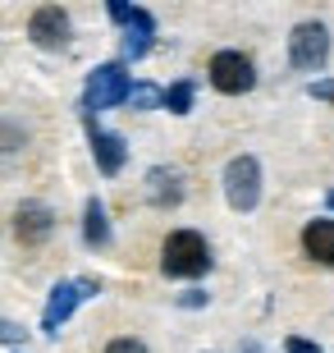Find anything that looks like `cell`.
Segmentation results:
<instances>
[{
    "label": "cell",
    "mask_w": 334,
    "mask_h": 353,
    "mask_svg": "<svg viewBox=\"0 0 334 353\" xmlns=\"http://www.w3.org/2000/svg\"><path fill=\"white\" fill-rule=\"evenodd\" d=\"M211 243H206L197 230H174V234L160 243V271L169 280H197V275L211 271Z\"/></svg>",
    "instance_id": "cell-1"
},
{
    "label": "cell",
    "mask_w": 334,
    "mask_h": 353,
    "mask_svg": "<svg viewBox=\"0 0 334 353\" xmlns=\"http://www.w3.org/2000/svg\"><path fill=\"white\" fill-rule=\"evenodd\" d=\"M133 97V79L124 60H110V65H96L87 74V88H83V115H96V110H110V105H124Z\"/></svg>",
    "instance_id": "cell-2"
},
{
    "label": "cell",
    "mask_w": 334,
    "mask_h": 353,
    "mask_svg": "<svg viewBox=\"0 0 334 353\" xmlns=\"http://www.w3.org/2000/svg\"><path fill=\"white\" fill-rule=\"evenodd\" d=\"M101 294V280L96 275H78V280H60V285L51 289V299H46V312H41V335H60V326H65L69 316L78 312V303H87Z\"/></svg>",
    "instance_id": "cell-3"
},
{
    "label": "cell",
    "mask_w": 334,
    "mask_h": 353,
    "mask_svg": "<svg viewBox=\"0 0 334 353\" xmlns=\"http://www.w3.org/2000/svg\"><path fill=\"white\" fill-rule=\"evenodd\" d=\"M206 79H211L216 92H225V97H243V92L257 88V65L243 51H216L211 65H206Z\"/></svg>",
    "instance_id": "cell-4"
},
{
    "label": "cell",
    "mask_w": 334,
    "mask_h": 353,
    "mask_svg": "<svg viewBox=\"0 0 334 353\" xmlns=\"http://www.w3.org/2000/svg\"><path fill=\"white\" fill-rule=\"evenodd\" d=\"M225 197L233 211H257L261 202V161L257 157H233L225 165Z\"/></svg>",
    "instance_id": "cell-5"
},
{
    "label": "cell",
    "mask_w": 334,
    "mask_h": 353,
    "mask_svg": "<svg viewBox=\"0 0 334 353\" xmlns=\"http://www.w3.org/2000/svg\"><path fill=\"white\" fill-rule=\"evenodd\" d=\"M330 60V28L307 19L289 32V65L293 69H325Z\"/></svg>",
    "instance_id": "cell-6"
},
{
    "label": "cell",
    "mask_w": 334,
    "mask_h": 353,
    "mask_svg": "<svg viewBox=\"0 0 334 353\" xmlns=\"http://www.w3.org/2000/svg\"><path fill=\"white\" fill-rule=\"evenodd\" d=\"M28 37H32V46H41V51H65L69 37H74V23H69V14L60 10V5H41V10H32V19H28Z\"/></svg>",
    "instance_id": "cell-7"
},
{
    "label": "cell",
    "mask_w": 334,
    "mask_h": 353,
    "mask_svg": "<svg viewBox=\"0 0 334 353\" xmlns=\"http://www.w3.org/2000/svg\"><path fill=\"white\" fill-rule=\"evenodd\" d=\"M83 124H87V143H92V161H96V170H101L105 179H115V174L124 170V161H129V143H124L119 133L101 129L96 115H83Z\"/></svg>",
    "instance_id": "cell-8"
},
{
    "label": "cell",
    "mask_w": 334,
    "mask_h": 353,
    "mask_svg": "<svg viewBox=\"0 0 334 353\" xmlns=\"http://www.w3.org/2000/svg\"><path fill=\"white\" fill-rule=\"evenodd\" d=\"M55 234V211L46 202H23V207L14 211V239L28 243V248H37L46 239Z\"/></svg>",
    "instance_id": "cell-9"
},
{
    "label": "cell",
    "mask_w": 334,
    "mask_h": 353,
    "mask_svg": "<svg viewBox=\"0 0 334 353\" xmlns=\"http://www.w3.org/2000/svg\"><path fill=\"white\" fill-rule=\"evenodd\" d=\"M152 46H156V19L152 10L133 5L129 23H124V60H142V55H152Z\"/></svg>",
    "instance_id": "cell-10"
},
{
    "label": "cell",
    "mask_w": 334,
    "mask_h": 353,
    "mask_svg": "<svg viewBox=\"0 0 334 353\" xmlns=\"http://www.w3.org/2000/svg\"><path fill=\"white\" fill-rule=\"evenodd\" d=\"M147 202L160 207V211L179 207L183 202V174L169 170V165H152V170H147Z\"/></svg>",
    "instance_id": "cell-11"
},
{
    "label": "cell",
    "mask_w": 334,
    "mask_h": 353,
    "mask_svg": "<svg viewBox=\"0 0 334 353\" xmlns=\"http://www.w3.org/2000/svg\"><path fill=\"white\" fill-rule=\"evenodd\" d=\"M302 248H307L311 262L334 266V221H311L302 230Z\"/></svg>",
    "instance_id": "cell-12"
},
{
    "label": "cell",
    "mask_w": 334,
    "mask_h": 353,
    "mask_svg": "<svg viewBox=\"0 0 334 353\" xmlns=\"http://www.w3.org/2000/svg\"><path fill=\"white\" fill-rule=\"evenodd\" d=\"M83 243L87 248H105L110 243V221H105L101 197H87V207H83Z\"/></svg>",
    "instance_id": "cell-13"
},
{
    "label": "cell",
    "mask_w": 334,
    "mask_h": 353,
    "mask_svg": "<svg viewBox=\"0 0 334 353\" xmlns=\"http://www.w3.org/2000/svg\"><path fill=\"white\" fill-rule=\"evenodd\" d=\"M193 97H197V83L179 79L174 88H165V110L169 115H188V110H193Z\"/></svg>",
    "instance_id": "cell-14"
},
{
    "label": "cell",
    "mask_w": 334,
    "mask_h": 353,
    "mask_svg": "<svg viewBox=\"0 0 334 353\" xmlns=\"http://www.w3.org/2000/svg\"><path fill=\"white\" fill-rule=\"evenodd\" d=\"M133 110H152V105H165V92L156 83H133V97H129Z\"/></svg>",
    "instance_id": "cell-15"
},
{
    "label": "cell",
    "mask_w": 334,
    "mask_h": 353,
    "mask_svg": "<svg viewBox=\"0 0 334 353\" xmlns=\"http://www.w3.org/2000/svg\"><path fill=\"white\" fill-rule=\"evenodd\" d=\"M28 340V330L19 326V321H5V316H0V344H23Z\"/></svg>",
    "instance_id": "cell-16"
},
{
    "label": "cell",
    "mask_w": 334,
    "mask_h": 353,
    "mask_svg": "<svg viewBox=\"0 0 334 353\" xmlns=\"http://www.w3.org/2000/svg\"><path fill=\"white\" fill-rule=\"evenodd\" d=\"M284 353H325V349L311 344V340H302V335H289V340H284Z\"/></svg>",
    "instance_id": "cell-17"
},
{
    "label": "cell",
    "mask_w": 334,
    "mask_h": 353,
    "mask_svg": "<svg viewBox=\"0 0 334 353\" xmlns=\"http://www.w3.org/2000/svg\"><path fill=\"white\" fill-rule=\"evenodd\" d=\"M105 353H147V344L124 335V340H110V344H105Z\"/></svg>",
    "instance_id": "cell-18"
},
{
    "label": "cell",
    "mask_w": 334,
    "mask_h": 353,
    "mask_svg": "<svg viewBox=\"0 0 334 353\" xmlns=\"http://www.w3.org/2000/svg\"><path fill=\"white\" fill-rule=\"evenodd\" d=\"M105 10H110V19H115L119 28H124V23H129V10H133V5H129V0H110Z\"/></svg>",
    "instance_id": "cell-19"
},
{
    "label": "cell",
    "mask_w": 334,
    "mask_h": 353,
    "mask_svg": "<svg viewBox=\"0 0 334 353\" xmlns=\"http://www.w3.org/2000/svg\"><path fill=\"white\" fill-rule=\"evenodd\" d=\"M179 307H206V294L202 289H188V294H179Z\"/></svg>",
    "instance_id": "cell-20"
},
{
    "label": "cell",
    "mask_w": 334,
    "mask_h": 353,
    "mask_svg": "<svg viewBox=\"0 0 334 353\" xmlns=\"http://www.w3.org/2000/svg\"><path fill=\"white\" fill-rule=\"evenodd\" d=\"M238 353H261V349H257V344H243V349H238Z\"/></svg>",
    "instance_id": "cell-21"
},
{
    "label": "cell",
    "mask_w": 334,
    "mask_h": 353,
    "mask_svg": "<svg viewBox=\"0 0 334 353\" xmlns=\"http://www.w3.org/2000/svg\"><path fill=\"white\" fill-rule=\"evenodd\" d=\"M325 202H330V211H334V188H330V193H325Z\"/></svg>",
    "instance_id": "cell-22"
}]
</instances>
